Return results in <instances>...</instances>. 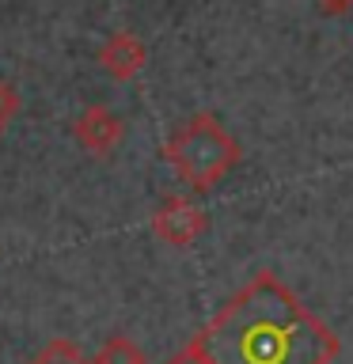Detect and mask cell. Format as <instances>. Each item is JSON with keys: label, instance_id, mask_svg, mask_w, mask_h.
I'll return each instance as SVG.
<instances>
[{"label": "cell", "instance_id": "obj_2", "mask_svg": "<svg viewBox=\"0 0 353 364\" xmlns=\"http://www.w3.org/2000/svg\"><path fill=\"white\" fill-rule=\"evenodd\" d=\"M164 159L175 167V175L186 182L194 193H209L228 171L239 167L243 148L232 133L216 122V114L198 110L190 122H182L171 141L164 144Z\"/></svg>", "mask_w": 353, "mask_h": 364}, {"label": "cell", "instance_id": "obj_6", "mask_svg": "<svg viewBox=\"0 0 353 364\" xmlns=\"http://www.w3.org/2000/svg\"><path fill=\"white\" fill-rule=\"evenodd\" d=\"M95 364H148V360H144V353H141V346H137L133 338L114 334L107 346L95 353Z\"/></svg>", "mask_w": 353, "mask_h": 364}, {"label": "cell", "instance_id": "obj_10", "mask_svg": "<svg viewBox=\"0 0 353 364\" xmlns=\"http://www.w3.org/2000/svg\"><path fill=\"white\" fill-rule=\"evenodd\" d=\"M315 8L323 11V16H342V11L353 8V0H315Z\"/></svg>", "mask_w": 353, "mask_h": 364}, {"label": "cell", "instance_id": "obj_9", "mask_svg": "<svg viewBox=\"0 0 353 364\" xmlns=\"http://www.w3.org/2000/svg\"><path fill=\"white\" fill-rule=\"evenodd\" d=\"M167 364H213V360H209V353H205L198 341H190V346H186V349H179Z\"/></svg>", "mask_w": 353, "mask_h": 364}, {"label": "cell", "instance_id": "obj_7", "mask_svg": "<svg viewBox=\"0 0 353 364\" xmlns=\"http://www.w3.org/2000/svg\"><path fill=\"white\" fill-rule=\"evenodd\" d=\"M31 364H95V360H88L84 353H80L76 341H68V338H53L50 346H46V349H42Z\"/></svg>", "mask_w": 353, "mask_h": 364}, {"label": "cell", "instance_id": "obj_1", "mask_svg": "<svg viewBox=\"0 0 353 364\" xmlns=\"http://www.w3.org/2000/svg\"><path fill=\"white\" fill-rule=\"evenodd\" d=\"M194 341L213 364H330L342 341L273 269L255 273Z\"/></svg>", "mask_w": 353, "mask_h": 364}, {"label": "cell", "instance_id": "obj_3", "mask_svg": "<svg viewBox=\"0 0 353 364\" xmlns=\"http://www.w3.org/2000/svg\"><path fill=\"white\" fill-rule=\"evenodd\" d=\"M205 228H209V220H205V213L194 205L190 198H182V193H171V198H164L156 205L152 213V232L156 239H164L167 247H190L194 239H198Z\"/></svg>", "mask_w": 353, "mask_h": 364}, {"label": "cell", "instance_id": "obj_5", "mask_svg": "<svg viewBox=\"0 0 353 364\" xmlns=\"http://www.w3.org/2000/svg\"><path fill=\"white\" fill-rule=\"evenodd\" d=\"M144 61H148V50H144V42L137 38L133 31H114L110 38L99 46V65H102V73L114 76L118 84L133 80V76L144 68Z\"/></svg>", "mask_w": 353, "mask_h": 364}, {"label": "cell", "instance_id": "obj_4", "mask_svg": "<svg viewBox=\"0 0 353 364\" xmlns=\"http://www.w3.org/2000/svg\"><path fill=\"white\" fill-rule=\"evenodd\" d=\"M73 136H76V144L84 148V152H91V156H110L114 148H118V141L125 136V125H122V118H118L110 107L95 102V107H88V110L76 118Z\"/></svg>", "mask_w": 353, "mask_h": 364}, {"label": "cell", "instance_id": "obj_8", "mask_svg": "<svg viewBox=\"0 0 353 364\" xmlns=\"http://www.w3.org/2000/svg\"><path fill=\"white\" fill-rule=\"evenodd\" d=\"M23 107V99H19V91L8 84V80H0V129H8L11 122H16V114Z\"/></svg>", "mask_w": 353, "mask_h": 364}]
</instances>
